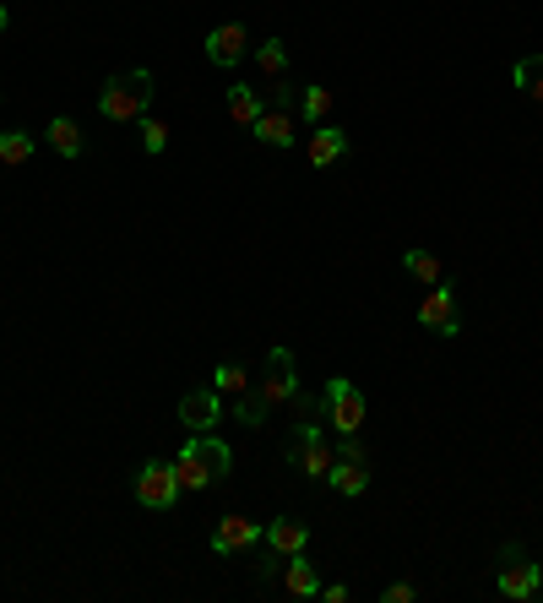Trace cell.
I'll list each match as a JSON object with an SVG mask.
<instances>
[{"label": "cell", "instance_id": "obj_17", "mask_svg": "<svg viewBox=\"0 0 543 603\" xmlns=\"http://www.w3.org/2000/svg\"><path fill=\"white\" fill-rule=\"evenodd\" d=\"M261 110H267V104H261V93H256V88H245V82H234V88H229V120H234V126H245V131H250V126L261 120Z\"/></svg>", "mask_w": 543, "mask_h": 603}, {"label": "cell", "instance_id": "obj_18", "mask_svg": "<svg viewBox=\"0 0 543 603\" xmlns=\"http://www.w3.org/2000/svg\"><path fill=\"white\" fill-rule=\"evenodd\" d=\"M44 137H50V147H55L61 158H82V126H77L72 115H55V120L44 126Z\"/></svg>", "mask_w": 543, "mask_h": 603}, {"label": "cell", "instance_id": "obj_10", "mask_svg": "<svg viewBox=\"0 0 543 603\" xmlns=\"http://www.w3.org/2000/svg\"><path fill=\"white\" fill-rule=\"evenodd\" d=\"M261 522H250V516H218V527H212V554H245V549H256L261 543Z\"/></svg>", "mask_w": 543, "mask_h": 603}, {"label": "cell", "instance_id": "obj_26", "mask_svg": "<svg viewBox=\"0 0 543 603\" xmlns=\"http://www.w3.org/2000/svg\"><path fill=\"white\" fill-rule=\"evenodd\" d=\"M137 126H142V147H147V153L158 158V153L169 147V126H164V120H153V115H142Z\"/></svg>", "mask_w": 543, "mask_h": 603}, {"label": "cell", "instance_id": "obj_22", "mask_svg": "<svg viewBox=\"0 0 543 603\" xmlns=\"http://www.w3.org/2000/svg\"><path fill=\"white\" fill-rule=\"evenodd\" d=\"M34 147H39L34 131H0V164H12V169H17V164L34 158Z\"/></svg>", "mask_w": 543, "mask_h": 603}, {"label": "cell", "instance_id": "obj_1", "mask_svg": "<svg viewBox=\"0 0 543 603\" xmlns=\"http://www.w3.org/2000/svg\"><path fill=\"white\" fill-rule=\"evenodd\" d=\"M174 473H180V489H212L218 478L234 473V451H229L223 435L202 429V435H191L185 451L174 457Z\"/></svg>", "mask_w": 543, "mask_h": 603}, {"label": "cell", "instance_id": "obj_29", "mask_svg": "<svg viewBox=\"0 0 543 603\" xmlns=\"http://www.w3.org/2000/svg\"><path fill=\"white\" fill-rule=\"evenodd\" d=\"M321 598H326V603H348V587H342V581H321Z\"/></svg>", "mask_w": 543, "mask_h": 603}, {"label": "cell", "instance_id": "obj_3", "mask_svg": "<svg viewBox=\"0 0 543 603\" xmlns=\"http://www.w3.org/2000/svg\"><path fill=\"white\" fill-rule=\"evenodd\" d=\"M288 462H294L305 478H326V473H332L337 451H332V440L321 435V413H315V419L299 413V424L288 429Z\"/></svg>", "mask_w": 543, "mask_h": 603}, {"label": "cell", "instance_id": "obj_27", "mask_svg": "<svg viewBox=\"0 0 543 603\" xmlns=\"http://www.w3.org/2000/svg\"><path fill=\"white\" fill-rule=\"evenodd\" d=\"M342 462H364V440L359 435H337V446H332Z\"/></svg>", "mask_w": 543, "mask_h": 603}, {"label": "cell", "instance_id": "obj_21", "mask_svg": "<svg viewBox=\"0 0 543 603\" xmlns=\"http://www.w3.org/2000/svg\"><path fill=\"white\" fill-rule=\"evenodd\" d=\"M510 77H516V88H521L532 104H543V55H521V61L510 66Z\"/></svg>", "mask_w": 543, "mask_h": 603}, {"label": "cell", "instance_id": "obj_15", "mask_svg": "<svg viewBox=\"0 0 543 603\" xmlns=\"http://www.w3.org/2000/svg\"><path fill=\"white\" fill-rule=\"evenodd\" d=\"M283 587H288V598H321V570L305 560V549L288 554V565H283Z\"/></svg>", "mask_w": 543, "mask_h": 603}, {"label": "cell", "instance_id": "obj_12", "mask_svg": "<svg viewBox=\"0 0 543 603\" xmlns=\"http://www.w3.org/2000/svg\"><path fill=\"white\" fill-rule=\"evenodd\" d=\"M250 137H256L261 147H294V142H299V120L277 104V110H261V120L250 126Z\"/></svg>", "mask_w": 543, "mask_h": 603}, {"label": "cell", "instance_id": "obj_23", "mask_svg": "<svg viewBox=\"0 0 543 603\" xmlns=\"http://www.w3.org/2000/svg\"><path fill=\"white\" fill-rule=\"evenodd\" d=\"M256 66H261L272 82H283V77H288V50H283V39H267V44H256Z\"/></svg>", "mask_w": 543, "mask_h": 603}, {"label": "cell", "instance_id": "obj_4", "mask_svg": "<svg viewBox=\"0 0 543 603\" xmlns=\"http://www.w3.org/2000/svg\"><path fill=\"white\" fill-rule=\"evenodd\" d=\"M364 392L348 381V375H332L326 381V392H321V419L337 429V435H359L364 429Z\"/></svg>", "mask_w": 543, "mask_h": 603}, {"label": "cell", "instance_id": "obj_6", "mask_svg": "<svg viewBox=\"0 0 543 603\" xmlns=\"http://www.w3.org/2000/svg\"><path fill=\"white\" fill-rule=\"evenodd\" d=\"M137 500H142L147 511H169V505L180 500V473H174V462H164V457L142 462V473H137Z\"/></svg>", "mask_w": 543, "mask_h": 603}, {"label": "cell", "instance_id": "obj_13", "mask_svg": "<svg viewBox=\"0 0 543 603\" xmlns=\"http://www.w3.org/2000/svg\"><path fill=\"white\" fill-rule=\"evenodd\" d=\"M261 543H267V549H277V554L288 560V554H299V549L310 543V522H299V516H277V522H267Z\"/></svg>", "mask_w": 543, "mask_h": 603}, {"label": "cell", "instance_id": "obj_28", "mask_svg": "<svg viewBox=\"0 0 543 603\" xmlns=\"http://www.w3.org/2000/svg\"><path fill=\"white\" fill-rule=\"evenodd\" d=\"M380 598H386V603H413V598H418V587H413V581H391Z\"/></svg>", "mask_w": 543, "mask_h": 603}, {"label": "cell", "instance_id": "obj_24", "mask_svg": "<svg viewBox=\"0 0 543 603\" xmlns=\"http://www.w3.org/2000/svg\"><path fill=\"white\" fill-rule=\"evenodd\" d=\"M267 408H272V397H267V386H250V392H245V397H240V402H234V419H240V424H250V429H256V424H261V419H267Z\"/></svg>", "mask_w": 543, "mask_h": 603}, {"label": "cell", "instance_id": "obj_16", "mask_svg": "<svg viewBox=\"0 0 543 603\" xmlns=\"http://www.w3.org/2000/svg\"><path fill=\"white\" fill-rule=\"evenodd\" d=\"M326 484H332L337 495L359 500V495L370 489V467H364V462H342V457H337V462H332V473H326Z\"/></svg>", "mask_w": 543, "mask_h": 603}, {"label": "cell", "instance_id": "obj_14", "mask_svg": "<svg viewBox=\"0 0 543 603\" xmlns=\"http://www.w3.org/2000/svg\"><path fill=\"white\" fill-rule=\"evenodd\" d=\"M342 153H348V131H342V126H315V137H310L305 158H310L315 169H326V164H337Z\"/></svg>", "mask_w": 543, "mask_h": 603}, {"label": "cell", "instance_id": "obj_19", "mask_svg": "<svg viewBox=\"0 0 543 603\" xmlns=\"http://www.w3.org/2000/svg\"><path fill=\"white\" fill-rule=\"evenodd\" d=\"M402 272H408V278H418V283H429V288H435V283L445 278V267H440V256H435V251H424V245H413V251H402Z\"/></svg>", "mask_w": 543, "mask_h": 603}, {"label": "cell", "instance_id": "obj_9", "mask_svg": "<svg viewBox=\"0 0 543 603\" xmlns=\"http://www.w3.org/2000/svg\"><path fill=\"white\" fill-rule=\"evenodd\" d=\"M261 386H267L272 408H277V402H294V392H299V364H294V348H267V375H261Z\"/></svg>", "mask_w": 543, "mask_h": 603}, {"label": "cell", "instance_id": "obj_5", "mask_svg": "<svg viewBox=\"0 0 543 603\" xmlns=\"http://www.w3.org/2000/svg\"><path fill=\"white\" fill-rule=\"evenodd\" d=\"M500 560H505V565H500V581H494V587H500V598L527 603V598H538V592H543V565H538L521 543H505V549H500Z\"/></svg>", "mask_w": 543, "mask_h": 603}, {"label": "cell", "instance_id": "obj_8", "mask_svg": "<svg viewBox=\"0 0 543 603\" xmlns=\"http://www.w3.org/2000/svg\"><path fill=\"white\" fill-rule=\"evenodd\" d=\"M174 413H180V424L196 429V435H202V429H218V424H223V392H218V386H196V392L180 397Z\"/></svg>", "mask_w": 543, "mask_h": 603}, {"label": "cell", "instance_id": "obj_20", "mask_svg": "<svg viewBox=\"0 0 543 603\" xmlns=\"http://www.w3.org/2000/svg\"><path fill=\"white\" fill-rule=\"evenodd\" d=\"M326 115H332V88H321V82L299 88V120L305 126H326Z\"/></svg>", "mask_w": 543, "mask_h": 603}, {"label": "cell", "instance_id": "obj_25", "mask_svg": "<svg viewBox=\"0 0 543 603\" xmlns=\"http://www.w3.org/2000/svg\"><path fill=\"white\" fill-rule=\"evenodd\" d=\"M212 386L229 392V397H245V392H250V370H245V364H218V370H212Z\"/></svg>", "mask_w": 543, "mask_h": 603}, {"label": "cell", "instance_id": "obj_7", "mask_svg": "<svg viewBox=\"0 0 543 603\" xmlns=\"http://www.w3.org/2000/svg\"><path fill=\"white\" fill-rule=\"evenodd\" d=\"M418 326H424V332H435V337H456V332H462V321H456V288H451V278H440V283L424 294V305H418Z\"/></svg>", "mask_w": 543, "mask_h": 603}, {"label": "cell", "instance_id": "obj_2", "mask_svg": "<svg viewBox=\"0 0 543 603\" xmlns=\"http://www.w3.org/2000/svg\"><path fill=\"white\" fill-rule=\"evenodd\" d=\"M147 110H153V72H147V66L115 72V77L104 82V93H99V115H104V120L137 126Z\"/></svg>", "mask_w": 543, "mask_h": 603}, {"label": "cell", "instance_id": "obj_30", "mask_svg": "<svg viewBox=\"0 0 543 603\" xmlns=\"http://www.w3.org/2000/svg\"><path fill=\"white\" fill-rule=\"evenodd\" d=\"M7 28H12V12H7V7H0V34H7Z\"/></svg>", "mask_w": 543, "mask_h": 603}, {"label": "cell", "instance_id": "obj_11", "mask_svg": "<svg viewBox=\"0 0 543 603\" xmlns=\"http://www.w3.org/2000/svg\"><path fill=\"white\" fill-rule=\"evenodd\" d=\"M250 55V34H245V23H218L212 34H207V61L212 66H240Z\"/></svg>", "mask_w": 543, "mask_h": 603}]
</instances>
